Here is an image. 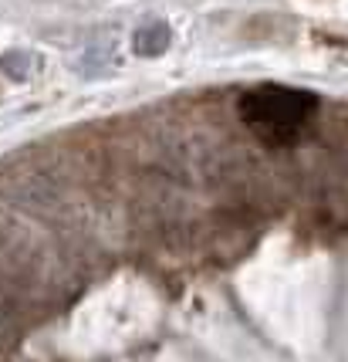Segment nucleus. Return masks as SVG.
I'll return each mask as SVG.
<instances>
[{
    "instance_id": "obj_4",
    "label": "nucleus",
    "mask_w": 348,
    "mask_h": 362,
    "mask_svg": "<svg viewBox=\"0 0 348 362\" xmlns=\"http://www.w3.org/2000/svg\"><path fill=\"white\" fill-rule=\"evenodd\" d=\"M17 308H20V298H17L14 284L0 278V325L14 322V318H17Z\"/></svg>"
},
{
    "instance_id": "obj_2",
    "label": "nucleus",
    "mask_w": 348,
    "mask_h": 362,
    "mask_svg": "<svg viewBox=\"0 0 348 362\" xmlns=\"http://www.w3.org/2000/svg\"><path fill=\"white\" fill-rule=\"evenodd\" d=\"M169 45H173V28L166 21H149L132 34V51L139 58H159L169 51Z\"/></svg>"
},
{
    "instance_id": "obj_3",
    "label": "nucleus",
    "mask_w": 348,
    "mask_h": 362,
    "mask_svg": "<svg viewBox=\"0 0 348 362\" xmlns=\"http://www.w3.org/2000/svg\"><path fill=\"white\" fill-rule=\"evenodd\" d=\"M0 68H4L7 78L28 81L34 75V68H37V58H34L31 51H7V54L0 58Z\"/></svg>"
},
{
    "instance_id": "obj_1",
    "label": "nucleus",
    "mask_w": 348,
    "mask_h": 362,
    "mask_svg": "<svg viewBox=\"0 0 348 362\" xmlns=\"http://www.w3.org/2000/svg\"><path fill=\"white\" fill-rule=\"evenodd\" d=\"M315 109L318 98L311 92L284 88V85H257V88L240 95L237 102L240 119L270 146L298 139V132L308 126Z\"/></svg>"
}]
</instances>
